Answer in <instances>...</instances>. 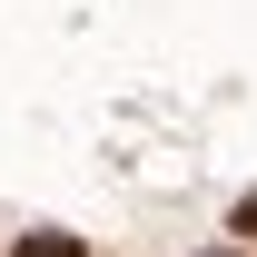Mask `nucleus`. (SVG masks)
I'll return each instance as SVG.
<instances>
[{
    "label": "nucleus",
    "mask_w": 257,
    "mask_h": 257,
    "mask_svg": "<svg viewBox=\"0 0 257 257\" xmlns=\"http://www.w3.org/2000/svg\"><path fill=\"white\" fill-rule=\"evenodd\" d=\"M20 257H79V237H20Z\"/></svg>",
    "instance_id": "obj_1"
},
{
    "label": "nucleus",
    "mask_w": 257,
    "mask_h": 257,
    "mask_svg": "<svg viewBox=\"0 0 257 257\" xmlns=\"http://www.w3.org/2000/svg\"><path fill=\"white\" fill-rule=\"evenodd\" d=\"M237 237H257V198H247V208H237Z\"/></svg>",
    "instance_id": "obj_2"
}]
</instances>
